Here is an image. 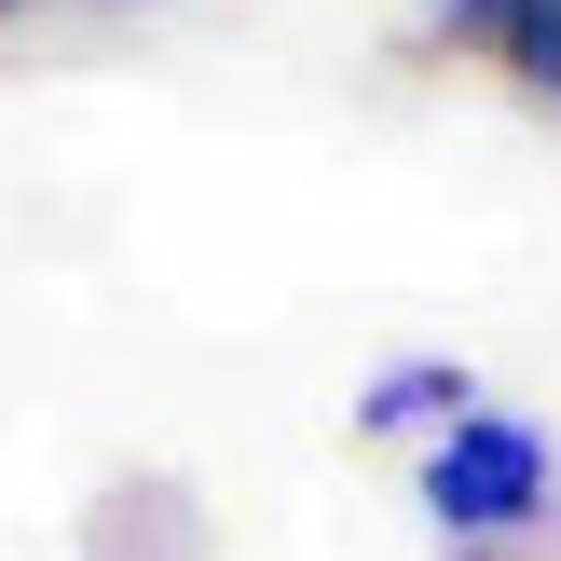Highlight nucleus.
Returning a JSON list of instances; mask_svg holds the SVG:
<instances>
[{
	"mask_svg": "<svg viewBox=\"0 0 561 561\" xmlns=\"http://www.w3.org/2000/svg\"><path fill=\"white\" fill-rule=\"evenodd\" d=\"M438 27H493V0H438Z\"/></svg>",
	"mask_w": 561,
	"mask_h": 561,
	"instance_id": "7ed1b4c3",
	"label": "nucleus"
},
{
	"mask_svg": "<svg viewBox=\"0 0 561 561\" xmlns=\"http://www.w3.org/2000/svg\"><path fill=\"white\" fill-rule=\"evenodd\" d=\"M493 42H507V69L561 96V0H493Z\"/></svg>",
	"mask_w": 561,
	"mask_h": 561,
	"instance_id": "f03ea898",
	"label": "nucleus"
},
{
	"mask_svg": "<svg viewBox=\"0 0 561 561\" xmlns=\"http://www.w3.org/2000/svg\"><path fill=\"white\" fill-rule=\"evenodd\" d=\"M425 507H438V535H535V520L561 507V453H548V425L535 411H480L466 398L453 411V438L425 453Z\"/></svg>",
	"mask_w": 561,
	"mask_h": 561,
	"instance_id": "f257e3e1",
	"label": "nucleus"
}]
</instances>
